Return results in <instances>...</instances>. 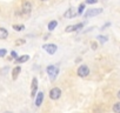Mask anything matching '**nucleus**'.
<instances>
[{
  "instance_id": "obj_1",
  "label": "nucleus",
  "mask_w": 120,
  "mask_h": 113,
  "mask_svg": "<svg viewBox=\"0 0 120 113\" xmlns=\"http://www.w3.org/2000/svg\"><path fill=\"white\" fill-rule=\"evenodd\" d=\"M46 71H47V74L49 75V79H51L52 81L55 80V78H56V75H58V73H59L58 67H55L54 65H49V66L46 68Z\"/></svg>"
},
{
  "instance_id": "obj_2",
  "label": "nucleus",
  "mask_w": 120,
  "mask_h": 113,
  "mask_svg": "<svg viewBox=\"0 0 120 113\" xmlns=\"http://www.w3.org/2000/svg\"><path fill=\"white\" fill-rule=\"evenodd\" d=\"M60 95H61V90H60L59 87H54L49 91V98L52 100H56L60 98Z\"/></svg>"
},
{
  "instance_id": "obj_3",
  "label": "nucleus",
  "mask_w": 120,
  "mask_h": 113,
  "mask_svg": "<svg viewBox=\"0 0 120 113\" xmlns=\"http://www.w3.org/2000/svg\"><path fill=\"white\" fill-rule=\"evenodd\" d=\"M90 74V68L86 66V65H81L79 68H78V75L84 78V77H87Z\"/></svg>"
},
{
  "instance_id": "obj_4",
  "label": "nucleus",
  "mask_w": 120,
  "mask_h": 113,
  "mask_svg": "<svg viewBox=\"0 0 120 113\" xmlns=\"http://www.w3.org/2000/svg\"><path fill=\"white\" fill-rule=\"evenodd\" d=\"M102 12V10L101 8H91V10H88L86 13H85V18H90V17H95V15H98V14H100Z\"/></svg>"
},
{
  "instance_id": "obj_5",
  "label": "nucleus",
  "mask_w": 120,
  "mask_h": 113,
  "mask_svg": "<svg viewBox=\"0 0 120 113\" xmlns=\"http://www.w3.org/2000/svg\"><path fill=\"white\" fill-rule=\"evenodd\" d=\"M44 49H45L48 54H54V53L56 52L58 47H56V45H54V44H47V45L44 46Z\"/></svg>"
},
{
  "instance_id": "obj_6",
  "label": "nucleus",
  "mask_w": 120,
  "mask_h": 113,
  "mask_svg": "<svg viewBox=\"0 0 120 113\" xmlns=\"http://www.w3.org/2000/svg\"><path fill=\"white\" fill-rule=\"evenodd\" d=\"M22 13L24 14H30L31 11H32V4L30 1H24L22 3Z\"/></svg>"
},
{
  "instance_id": "obj_7",
  "label": "nucleus",
  "mask_w": 120,
  "mask_h": 113,
  "mask_svg": "<svg viewBox=\"0 0 120 113\" xmlns=\"http://www.w3.org/2000/svg\"><path fill=\"white\" fill-rule=\"evenodd\" d=\"M81 27H84V24H82V23H81V24H78V25H71V26H68V27L66 28V32L78 31V30H80Z\"/></svg>"
},
{
  "instance_id": "obj_8",
  "label": "nucleus",
  "mask_w": 120,
  "mask_h": 113,
  "mask_svg": "<svg viewBox=\"0 0 120 113\" xmlns=\"http://www.w3.org/2000/svg\"><path fill=\"white\" fill-rule=\"evenodd\" d=\"M37 88H38V80H37V78H34L33 80H32V97H34L35 95V93H37Z\"/></svg>"
},
{
  "instance_id": "obj_9",
  "label": "nucleus",
  "mask_w": 120,
  "mask_h": 113,
  "mask_svg": "<svg viewBox=\"0 0 120 113\" xmlns=\"http://www.w3.org/2000/svg\"><path fill=\"white\" fill-rule=\"evenodd\" d=\"M42 100H44V93L42 92H38V95L35 98V105L37 106H40L41 102H42Z\"/></svg>"
},
{
  "instance_id": "obj_10",
  "label": "nucleus",
  "mask_w": 120,
  "mask_h": 113,
  "mask_svg": "<svg viewBox=\"0 0 120 113\" xmlns=\"http://www.w3.org/2000/svg\"><path fill=\"white\" fill-rule=\"evenodd\" d=\"M75 14H78V12H75L73 8H70V10H67L66 12H65V18H73Z\"/></svg>"
},
{
  "instance_id": "obj_11",
  "label": "nucleus",
  "mask_w": 120,
  "mask_h": 113,
  "mask_svg": "<svg viewBox=\"0 0 120 113\" xmlns=\"http://www.w3.org/2000/svg\"><path fill=\"white\" fill-rule=\"evenodd\" d=\"M20 72H21V67H20V66H17V67L13 70V72H12V77H13L14 80L18 78V75L20 74Z\"/></svg>"
},
{
  "instance_id": "obj_12",
  "label": "nucleus",
  "mask_w": 120,
  "mask_h": 113,
  "mask_svg": "<svg viewBox=\"0 0 120 113\" xmlns=\"http://www.w3.org/2000/svg\"><path fill=\"white\" fill-rule=\"evenodd\" d=\"M8 37V32L7 30L3 28V27H0V39H6Z\"/></svg>"
},
{
  "instance_id": "obj_13",
  "label": "nucleus",
  "mask_w": 120,
  "mask_h": 113,
  "mask_svg": "<svg viewBox=\"0 0 120 113\" xmlns=\"http://www.w3.org/2000/svg\"><path fill=\"white\" fill-rule=\"evenodd\" d=\"M28 59H30V55L25 54V55H21L20 58H18V59H17V63H19V64H21V63H26Z\"/></svg>"
},
{
  "instance_id": "obj_14",
  "label": "nucleus",
  "mask_w": 120,
  "mask_h": 113,
  "mask_svg": "<svg viewBox=\"0 0 120 113\" xmlns=\"http://www.w3.org/2000/svg\"><path fill=\"white\" fill-rule=\"evenodd\" d=\"M56 26H58V21L53 20V21H51V23L48 24V30H49V31H53Z\"/></svg>"
},
{
  "instance_id": "obj_15",
  "label": "nucleus",
  "mask_w": 120,
  "mask_h": 113,
  "mask_svg": "<svg viewBox=\"0 0 120 113\" xmlns=\"http://www.w3.org/2000/svg\"><path fill=\"white\" fill-rule=\"evenodd\" d=\"M113 112L114 113H120V101L119 102H115L113 105Z\"/></svg>"
},
{
  "instance_id": "obj_16",
  "label": "nucleus",
  "mask_w": 120,
  "mask_h": 113,
  "mask_svg": "<svg viewBox=\"0 0 120 113\" xmlns=\"http://www.w3.org/2000/svg\"><path fill=\"white\" fill-rule=\"evenodd\" d=\"M13 28L15 31H22V30H25V26L24 25H13Z\"/></svg>"
},
{
  "instance_id": "obj_17",
  "label": "nucleus",
  "mask_w": 120,
  "mask_h": 113,
  "mask_svg": "<svg viewBox=\"0 0 120 113\" xmlns=\"http://www.w3.org/2000/svg\"><path fill=\"white\" fill-rule=\"evenodd\" d=\"M84 8H85V4H81V5L79 6V10H78V14H82V12H84Z\"/></svg>"
},
{
  "instance_id": "obj_18",
  "label": "nucleus",
  "mask_w": 120,
  "mask_h": 113,
  "mask_svg": "<svg viewBox=\"0 0 120 113\" xmlns=\"http://www.w3.org/2000/svg\"><path fill=\"white\" fill-rule=\"evenodd\" d=\"M98 39H99V40H100L102 44L107 41V38H106V37H102V35H99V37H98Z\"/></svg>"
},
{
  "instance_id": "obj_19",
  "label": "nucleus",
  "mask_w": 120,
  "mask_h": 113,
  "mask_svg": "<svg viewBox=\"0 0 120 113\" xmlns=\"http://www.w3.org/2000/svg\"><path fill=\"white\" fill-rule=\"evenodd\" d=\"M7 54V51L6 49H0V56H5Z\"/></svg>"
},
{
  "instance_id": "obj_20",
  "label": "nucleus",
  "mask_w": 120,
  "mask_h": 113,
  "mask_svg": "<svg viewBox=\"0 0 120 113\" xmlns=\"http://www.w3.org/2000/svg\"><path fill=\"white\" fill-rule=\"evenodd\" d=\"M98 0H86V4H95Z\"/></svg>"
},
{
  "instance_id": "obj_21",
  "label": "nucleus",
  "mask_w": 120,
  "mask_h": 113,
  "mask_svg": "<svg viewBox=\"0 0 120 113\" xmlns=\"http://www.w3.org/2000/svg\"><path fill=\"white\" fill-rule=\"evenodd\" d=\"M91 45H92V48H93V49H97V44H95V42H92Z\"/></svg>"
},
{
  "instance_id": "obj_22",
  "label": "nucleus",
  "mask_w": 120,
  "mask_h": 113,
  "mask_svg": "<svg viewBox=\"0 0 120 113\" xmlns=\"http://www.w3.org/2000/svg\"><path fill=\"white\" fill-rule=\"evenodd\" d=\"M15 44H17V45H19V44H24V40H20V41L18 40V41H17Z\"/></svg>"
},
{
  "instance_id": "obj_23",
  "label": "nucleus",
  "mask_w": 120,
  "mask_h": 113,
  "mask_svg": "<svg viewBox=\"0 0 120 113\" xmlns=\"http://www.w3.org/2000/svg\"><path fill=\"white\" fill-rule=\"evenodd\" d=\"M12 55H13L14 58H15V56H17V53H15V52H12Z\"/></svg>"
},
{
  "instance_id": "obj_24",
  "label": "nucleus",
  "mask_w": 120,
  "mask_h": 113,
  "mask_svg": "<svg viewBox=\"0 0 120 113\" xmlns=\"http://www.w3.org/2000/svg\"><path fill=\"white\" fill-rule=\"evenodd\" d=\"M118 98H119V99H120V91H119V92H118Z\"/></svg>"
},
{
  "instance_id": "obj_25",
  "label": "nucleus",
  "mask_w": 120,
  "mask_h": 113,
  "mask_svg": "<svg viewBox=\"0 0 120 113\" xmlns=\"http://www.w3.org/2000/svg\"><path fill=\"white\" fill-rule=\"evenodd\" d=\"M5 113H12V112H5Z\"/></svg>"
},
{
  "instance_id": "obj_26",
  "label": "nucleus",
  "mask_w": 120,
  "mask_h": 113,
  "mask_svg": "<svg viewBox=\"0 0 120 113\" xmlns=\"http://www.w3.org/2000/svg\"><path fill=\"white\" fill-rule=\"evenodd\" d=\"M41 1H46V0H41Z\"/></svg>"
}]
</instances>
